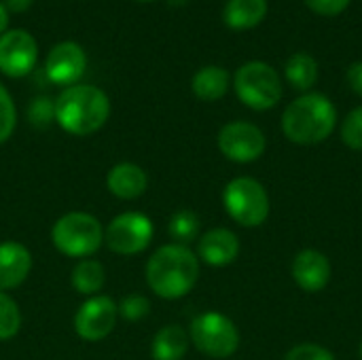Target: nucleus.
Returning <instances> with one entry per match:
<instances>
[{
	"instance_id": "obj_13",
	"label": "nucleus",
	"mask_w": 362,
	"mask_h": 360,
	"mask_svg": "<svg viewBox=\"0 0 362 360\" xmlns=\"http://www.w3.org/2000/svg\"><path fill=\"white\" fill-rule=\"evenodd\" d=\"M293 280L305 293H320L331 282V261L325 252L305 248L293 259Z\"/></svg>"
},
{
	"instance_id": "obj_15",
	"label": "nucleus",
	"mask_w": 362,
	"mask_h": 360,
	"mask_svg": "<svg viewBox=\"0 0 362 360\" xmlns=\"http://www.w3.org/2000/svg\"><path fill=\"white\" fill-rule=\"evenodd\" d=\"M32 269V255L19 242L0 244V291L17 289Z\"/></svg>"
},
{
	"instance_id": "obj_32",
	"label": "nucleus",
	"mask_w": 362,
	"mask_h": 360,
	"mask_svg": "<svg viewBox=\"0 0 362 360\" xmlns=\"http://www.w3.org/2000/svg\"><path fill=\"white\" fill-rule=\"evenodd\" d=\"M6 25H8V11L4 8V4H0V36L4 34Z\"/></svg>"
},
{
	"instance_id": "obj_18",
	"label": "nucleus",
	"mask_w": 362,
	"mask_h": 360,
	"mask_svg": "<svg viewBox=\"0 0 362 360\" xmlns=\"http://www.w3.org/2000/svg\"><path fill=\"white\" fill-rule=\"evenodd\" d=\"M189 335L182 327L178 325H168L163 327L151 346L153 360H182L189 350Z\"/></svg>"
},
{
	"instance_id": "obj_2",
	"label": "nucleus",
	"mask_w": 362,
	"mask_h": 360,
	"mask_svg": "<svg viewBox=\"0 0 362 360\" xmlns=\"http://www.w3.org/2000/svg\"><path fill=\"white\" fill-rule=\"evenodd\" d=\"M55 104V121L72 136H89L104 127L110 115L108 95L93 85L66 87Z\"/></svg>"
},
{
	"instance_id": "obj_34",
	"label": "nucleus",
	"mask_w": 362,
	"mask_h": 360,
	"mask_svg": "<svg viewBox=\"0 0 362 360\" xmlns=\"http://www.w3.org/2000/svg\"><path fill=\"white\" fill-rule=\"evenodd\" d=\"M140 2H148V0H140Z\"/></svg>"
},
{
	"instance_id": "obj_27",
	"label": "nucleus",
	"mask_w": 362,
	"mask_h": 360,
	"mask_svg": "<svg viewBox=\"0 0 362 360\" xmlns=\"http://www.w3.org/2000/svg\"><path fill=\"white\" fill-rule=\"evenodd\" d=\"M28 119L32 121V125L45 127L55 119V104L47 98H36L30 102L28 108Z\"/></svg>"
},
{
	"instance_id": "obj_7",
	"label": "nucleus",
	"mask_w": 362,
	"mask_h": 360,
	"mask_svg": "<svg viewBox=\"0 0 362 360\" xmlns=\"http://www.w3.org/2000/svg\"><path fill=\"white\" fill-rule=\"evenodd\" d=\"M189 339L210 359H229L240 348V331L231 318L221 312L199 314L191 323Z\"/></svg>"
},
{
	"instance_id": "obj_22",
	"label": "nucleus",
	"mask_w": 362,
	"mask_h": 360,
	"mask_svg": "<svg viewBox=\"0 0 362 360\" xmlns=\"http://www.w3.org/2000/svg\"><path fill=\"white\" fill-rule=\"evenodd\" d=\"M168 231L176 240V244L187 246L189 242L197 240V236H199V219L193 210H187V208L178 210L172 214Z\"/></svg>"
},
{
	"instance_id": "obj_25",
	"label": "nucleus",
	"mask_w": 362,
	"mask_h": 360,
	"mask_svg": "<svg viewBox=\"0 0 362 360\" xmlns=\"http://www.w3.org/2000/svg\"><path fill=\"white\" fill-rule=\"evenodd\" d=\"M15 123H17V112H15L13 98L0 85V144L11 138V134L15 129Z\"/></svg>"
},
{
	"instance_id": "obj_17",
	"label": "nucleus",
	"mask_w": 362,
	"mask_h": 360,
	"mask_svg": "<svg viewBox=\"0 0 362 360\" xmlns=\"http://www.w3.org/2000/svg\"><path fill=\"white\" fill-rule=\"evenodd\" d=\"M267 15V0H229L223 19L231 30H252Z\"/></svg>"
},
{
	"instance_id": "obj_26",
	"label": "nucleus",
	"mask_w": 362,
	"mask_h": 360,
	"mask_svg": "<svg viewBox=\"0 0 362 360\" xmlns=\"http://www.w3.org/2000/svg\"><path fill=\"white\" fill-rule=\"evenodd\" d=\"M148 312H151V303H148V299L142 297V295H129V297H125V299L121 301V306H119V314H121L125 320H129V323L142 320Z\"/></svg>"
},
{
	"instance_id": "obj_30",
	"label": "nucleus",
	"mask_w": 362,
	"mask_h": 360,
	"mask_svg": "<svg viewBox=\"0 0 362 360\" xmlns=\"http://www.w3.org/2000/svg\"><path fill=\"white\" fill-rule=\"evenodd\" d=\"M350 87L354 93H358L362 98V62H354L350 68H348V74H346Z\"/></svg>"
},
{
	"instance_id": "obj_20",
	"label": "nucleus",
	"mask_w": 362,
	"mask_h": 360,
	"mask_svg": "<svg viewBox=\"0 0 362 360\" xmlns=\"http://www.w3.org/2000/svg\"><path fill=\"white\" fill-rule=\"evenodd\" d=\"M284 76L295 89L308 91L318 81V62L310 53H295L284 66Z\"/></svg>"
},
{
	"instance_id": "obj_4",
	"label": "nucleus",
	"mask_w": 362,
	"mask_h": 360,
	"mask_svg": "<svg viewBox=\"0 0 362 360\" xmlns=\"http://www.w3.org/2000/svg\"><path fill=\"white\" fill-rule=\"evenodd\" d=\"M51 240L62 255L83 259L100 250L104 242V229L100 221L87 212H68L55 221Z\"/></svg>"
},
{
	"instance_id": "obj_11",
	"label": "nucleus",
	"mask_w": 362,
	"mask_h": 360,
	"mask_svg": "<svg viewBox=\"0 0 362 360\" xmlns=\"http://www.w3.org/2000/svg\"><path fill=\"white\" fill-rule=\"evenodd\" d=\"M38 47L32 34L23 30H8L0 36V72L19 79L36 66Z\"/></svg>"
},
{
	"instance_id": "obj_24",
	"label": "nucleus",
	"mask_w": 362,
	"mask_h": 360,
	"mask_svg": "<svg viewBox=\"0 0 362 360\" xmlns=\"http://www.w3.org/2000/svg\"><path fill=\"white\" fill-rule=\"evenodd\" d=\"M341 140L352 151H362V106L354 108L341 123Z\"/></svg>"
},
{
	"instance_id": "obj_28",
	"label": "nucleus",
	"mask_w": 362,
	"mask_h": 360,
	"mask_svg": "<svg viewBox=\"0 0 362 360\" xmlns=\"http://www.w3.org/2000/svg\"><path fill=\"white\" fill-rule=\"evenodd\" d=\"M284 360H335V356L331 350L318 344H299L293 350H288Z\"/></svg>"
},
{
	"instance_id": "obj_33",
	"label": "nucleus",
	"mask_w": 362,
	"mask_h": 360,
	"mask_svg": "<svg viewBox=\"0 0 362 360\" xmlns=\"http://www.w3.org/2000/svg\"><path fill=\"white\" fill-rule=\"evenodd\" d=\"M361 359H362V344H361Z\"/></svg>"
},
{
	"instance_id": "obj_19",
	"label": "nucleus",
	"mask_w": 362,
	"mask_h": 360,
	"mask_svg": "<svg viewBox=\"0 0 362 360\" xmlns=\"http://www.w3.org/2000/svg\"><path fill=\"white\" fill-rule=\"evenodd\" d=\"M229 72L221 66H206L193 76V93L204 102L221 100L229 89Z\"/></svg>"
},
{
	"instance_id": "obj_3",
	"label": "nucleus",
	"mask_w": 362,
	"mask_h": 360,
	"mask_svg": "<svg viewBox=\"0 0 362 360\" xmlns=\"http://www.w3.org/2000/svg\"><path fill=\"white\" fill-rule=\"evenodd\" d=\"M337 123L335 104L322 93H303L293 100L282 115L284 136L303 146L325 142Z\"/></svg>"
},
{
	"instance_id": "obj_10",
	"label": "nucleus",
	"mask_w": 362,
	"mask_h": 360,
	"mask_svg": "<svg viewBox=\"0 0 362 360\" xmlns=\"http://www.w3.org/2000/svg\"><path fill=\"white\" fill-rule=\"evenodd\" d=\"M119 318V306L106 295L89 297L74 316L76 335L85 342H100L115 329Z\"/></svg>"
},
{
	"instance_id": "obj_31",
	"label": "nucleus",
	"mask_w": 362,
	"mask_h": 360,
	"mask_svg": "<svg viewBox=\"0 0 362 360\" xmlns=\"http://www.w3.org/2000/svg\"><path fill=\"white\" fill-rule=\"evenodd\" d=\"M34 0H4V8L6 11H13V13H23L30 8Z\"/></svg>"
},
{
	"instance_id": "obj_29",
	"label": "nucleus",
	"mask_w": 362,
	"mask_h": 360,
	"mask_svg": "<svg viewBox=\"0 0 362 360\" xmlns=\"http://www.w3.org/2000/svg\"><path fill=\"white\" fill-rule=\"evenodd\" d=\"M305 4H308L314 13H318V15L335 17V15H341V13L348 8L350 0H305Z\"/></svg>"
},
{
	"instance_id": "obj_16",
	"label": "nucleus",
	"mask_w": 362,
	"mask_h": 360,
	"mask_svg": "<svg viewBox=\"0 0 362 360\" xmlns=\"http://www.w3.org/2000/svg\"><path fill=\"white\" fill-rule=\"evenodd\" d=\"M106 187L119 199H136L146 191L148 178L136 163H117L106 176Z\"/></svg>"
},
{
	"instance_id": "obj_9",
	"label": "nucleus",
	"mask_w": 362,
	"mask_h": 360,
	"mask_svg": "<svg viewBox=\"0 0 362 360\" xmlns=\"http://www.w3.org/2000/svg\"><path fill=\"white\" fill-rule=\"evenodd\" d=\"M265 134L248 121H233L218 132L221 153L235 163H252L265 153Z\"/></svg>"
},
{
	"instance_id": "obj_12",
	"label": "nucleus",
	"mask_w": 362,
	"mask_h": 360,
	"mask_svg": "<svg viewBox=\"0 0 362 360\" xmlns=\"http://www.w3.org/2000/svg\"><path fill=\"white\" fill-rule=\"evenodd\" d=\"M85 66H87V55L81 49V45L72 40H64L49 51L45 62V72L51 83L72 87L83 76Z\"/></svg>"
},
{
	"instance_id": "obj_1",
	"label": "nucleus",
	"mask_w": 362,
	"mask_h": 360,
	"mask_svg": "<svg viewBox=\"0 0 362 360\" xmlns=\"http://www.w3.org/2000/svg\"><path fill=\"white\" fill-rule=\"evenodd\" d=\"M199 278V259L182 244H165L146 263V284L161 299H180Z\"/></svg>"
},
{
	"instance_id": "obj_14",
	"label": "nucleus",
	"mask_w": 362,
	"mask_h": 360,
	"mask_svg": "<svg viewBox=\"0 0 362 360\" xmlns=\"http://www.w3.org/2000/svg\"><path fill=\"white\" fill-rule=\"evenodd\" d=\"M240 255V240L229 229H210L197 242V259L212 267H225Z\"/></svg>"
},
{
	"instance_id": "obj_8",
	"label": "nucleus",
	"mask_w": 362,
	"mask_h": 360,
	"mask_svg": "<svg viewBox=\"0 0 362 360\" xmlns=\"http://www.w3.org/2000/svg\"><path fill=\"white\" fill-rule=\"evenodd\" d=\"M155 227L142 212H123L110 221L104 231V242L117 255L132 257L148 248Z\"/></svg>"
},
{
	"instance_id": "obj_6",
	"label": "nucleus",
	"mask_w": 362,
	"mask_h": 360,
	"mask_svg": "<svg viewBox=\"0 0 362 360\" xmlns=\"http://www.w3.org/2000/svg\"><path fill=\"white\" fill-rule=\"evenodd\" d=\"M223 204L227 214L242 227H259L269 216V195L265 187L250 176H238L227 182Z\"/></svg>"
},
{
	"instance_id": "obj_21",
	"label": "nucleus",
	"mask_w": 362,
	"mask_h": 360,
	"mask_svg": "<svg viewBox=\"0 0 362 360\" xmlns=\"http://www.w3.org/2000/svg\"><path fill=\"white\" fill-rule=\"evenodd\" d=\"M106 282V274L100 261L93 259H83L74 269H72V286L81 295H98Z\"/></svg>"
},
{
	"instance_id": "obj_5",
	"label": "nucleus",
	"mask_w": 362,
	"mask_h": 360,
	"mask_svg": "<svg viewBox=\"0 0 362 360\" xmlns=\"http://www.w3.org/2000/svg\"><path fill=\"white\" fill-rule=\"evenodd\" d=\"M233 87L242 104L252 110H269L282 98L280 74L265 62H248L238 68Z\"/></svg>"
},
{
	"instance_id": "obj_23",
	"label": "nucleus",
	"mask_w": 362,
	"mask_h": 360,
	"mask_svg": "<svg viewBox=\"0 0 362 360\" xmlns=\"http://www.w3.org/2000/svg\"><path fill=\"white\" fill-rule=\"evenodd\" d=\"M21 329V312L17 303L0 291V342L13 339Z\"/></svg>"
}]
</instances>
